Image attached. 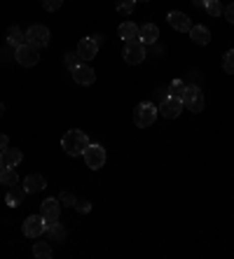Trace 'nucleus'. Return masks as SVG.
<instances>
[{
	"label": "nucleus",
	"mask_w": 234,
	"mask_h": 259,
	"mask_svg": "<svg viewBox=\"0 0 234 259\" xmlns=\"http://www.w3.org/2000/svg\"><path fill=\"white\" fill-rule=\"evenodd\" d=\"M80 66V56H78V52H66V68L68 70H75V68Z\"/></svg>",
	"instance_id": "28"
},
{
	"label": "nucleus",
	"mask_w": 234,
	"mask_h": 259,
	"mask_svg": "<svg viewBox=\"0 0 234 259\" xmlns=\"http://www.w3.org/2000/svg\"><path fill=\"white\" fill-rule=\"evenodd\" d=\"M17 182H19V173L12 166H5L3 173H0V185H3V187H14Z\"/></svg>",
	"instance_id": "22"
},
{
	"label": "nucleus",
	"mask_w": 234,
	"mask_h": 259,
	"mask_svg": "<svg viewBox=\"0 0 234 259\" xmlns=\"http://www.w3.org/2000/svg\"><path fill=\"white\" fill-rule=\"evenodd\" d=\"M75 210L82 212V215H87V212H91V203L87 199H82V201H78V203H75Z\"/></svg>",
	"instance_id": "31"
},
{
	"label": "nucleus",
	"mask_w": 234,
	"mask_h": 259,
	"mask_svg": "<svg viewBox=\"0 0 234 259\" xmlns=\"http://www.w3.org/2000/svg\"><path fill=\"white\" fill-rule=\"evenodd\" d=\"M157 37H159V28L155 24H143L138 28V40L143 45H155Z\"/></svg>",
	"instance_id": "15"
},
{
	"label": "nucleus",
	"mask_w": 234,
	"mask_h": 259,
	"mask_svg": "<svg viewBox=\"0 0 234 259\" xmlns=\"http://www.w3.org/2000/svg\"><path fill=\"white\" fill-rule=\"evenodd\" d=\"M7 147H10V138H7L5 133H0V154H3Z\"/></svg>",
	"instance_id": "32"
},
{
	"label": "nucleus",
	"mask_w": 234,
	"mask_h": 259,
	"mask_svg": "<svg viewBox=\"0 0 234 259\" xmlns=\"http://www.w3.org/2000/svg\"><path fill=\"white\" fill-rule=\"evenodd\" d=\"M136 3H148V0H136Z\"/></svg>",
	"instance_id": "39"
},
{
	"label": "nucleus",
	"mask_w": 234,
	"mask_h": 259,
	"mask_svg": "<svg viewBox=\"0 0 234 259\" xmlns=\"http://www.w3.org/2000/svg\"><path fill=\"white\" fill-rule=\"evenodd\" d=\"M73 79H75L78 84H82V87H89V84H94L96 72H94V68L91 66H87V63H80V66L73 70Z\"/></svg>",
	"instance_id": "12"
},
{
	"label": "nucleus",
	"mask_w": 234,
	"mask_h": 259,
	"mask_svg": "<svg viewBox=\"0 0 234 259\" xmlns=\"http://www.w3.org/2000/svg\"><path fill=\"white\" fill-rule=\"evenodd\" d=\"M59 203L61 205H73V208H75V203H78V199H75V196H73L71 192H63L59 196Z\"/></svg>",
	"instance_id": "29"
},
{
	"label": "nucleus",
	"mask_w": 234,
	"mask_h": 259,
	"mask_svg": "<svg viewBox=\"0 0 234 259\" xmlns=\"http://www.w3.org/2000/svg\"><path fill=\"white\" fill-rule=\"evenodd\" d=\"M82 159H84V163H87V168H91V170H98V168H103L106 166V150H103L101 145H91L89 143V147L82 152Z\"/></svg>",
	"instance_id": "5"
},
{
	"label": "nucleus",
	"mask_w": 234,
	"mask_h": 259,
	"mask_svg": "<svg viewBox=\"0 0 234 259\" xmlns=\"http://www.w3.org/2000/svg\"><path fill=\"white\" fill-rule=\"evenodd\" d=\"M59 212H61V203H59V199H47V201H42V205H40V215L45 217L47 227H49V224H54V222H59Z\"/></svg>",
	"instance_id": "10"
},
{
	"label": "nucleus",
	"mask_w": 234,
	"mask_h": 259,
	"mask_svg": "<svg viewBox=\"0 0 234 259\" xmlns=\"http://www.w3.org/2000/svg\"><path fill=\"white\" fill-rule=\"evenodd\" d=\"M180 103H183V108H187L190 112H202L204 110V94H202V89H199L197 84H187L185 87V94H183V98H180Z\"/></svg>",
	"instance_id": "4"
},
{
	"label": "nucleus",
	"mask_w": 234,
	"mask_h": 259,
	"mask_svg": "<svg viewBox=\"0 0 234 259\" xmlns=\"http://www.w3.org/2000/svg\"><path fill=\"white\" fill-rule=\"evenodd\" d=\"M157 98H159V101H162V98H166L169 96V89H164V87H159V89H157V94H155Z\"/></svg>",
	"instance_id": "34"
},
{
	"label": "nucleus",
	"mask_w": 234,
	"mask_h": 259,
	"mask_svg": "<svg viewBox=\"0 0 234 259\" xmlns=\"http://www.w3.org/2000/svg\"><path fill=\"white\" fill-rule=\"evenodd\" d=\"M33 254H36L38 259H49L54 252H52L49 243H36V245H33Z\"/></svg>",
	"instance_id": "24"
},
{
	"label": "nucleus",
	"mask_w": 234,
	"mask_h": 259,
	"mask_svg": "<svg viewBox=\"0 0 234 259\" xmlns=\"http://www.w3.org/2000/svg\"><path fill=\"white\" fill-rule=\"evenodd\" d=\"M91 37H94V42H96L98 47H101V45H103V35H91Z\"/></svg>",
	"instance_id": "35"
},
{
	"label": "nucleus",
	"mask_w": 234,
	"mask_h": 259,
	"mask_svg": "<svg viewBox=\"0 0 234 259\" xmlns=\"http://www.w3.org/2000/svg\"><path fill=\"white\" fill-rule=\"evenodd\" d=\"M204 3L206 0H192V5H197V7H204Z\"/></svg>",
	"instance_id": "36"
},
{
	"label": "nucleus",
	"mask_w": 234,
	"mask_h": 259,
	"mask_svg": "<svg viewBox=\"0 0 234 259\" xmlns=\"http://www.w3.org/2000/svg\"><path fill=\"white\" fill-rule=\"evenodd\" d=\"M61 5H63V0H42V7H45L47 12H56Z\"/></svg>",
	"instance_id": "30"
},
{
	"label": "nucleus",
	"mask_w": 234,
	"mask_h": 259,
	"mask_svg": "<svg viewBox=\"0 0 234 259\" xmlns=\"http://www.w3.org/2000/svg\"><path fill=\"white\" fill-rule=\"evenodd\" d=\"M222 70L229 72V75H234V49H229L227 54L222 56Z\"/></svg>",
	"instance_id": "27"
},
{
	"label": "nucleus",
	"mask_w": 234,
	"mask_h": 259,
	"mask_svg": "<svg viewBox=\"0 0 234 259\" xmlns=\"http://www.w3.org/2000/svg\"><path fill=\"white\" fill-rule=\"evenodd\" d=\"M225 17H227V21H229V24L234 26V3H232V5L227 7V10H225Z\"/></svg>",
	"instance_id": "33"
},
{
	"label": "nucleus",
	"mask_w": 234,
	"mask_h": 259,
	"mask_svg": "<svg viewBox=\"0 0 234 259\" xmlns=\"http://www.w3.org/2000/svg\"><path fill=\"white\" fill-rule=\"evenodd\" d=\"M61 147H63V152H66L68 157H80L89 147V136L84 131H80V128H71V131L63 133Z\"/></svg>",
	"instance_id": "1"
},
{
	"label": "nucleus",
	"mask_w": 234,
	"mask_h": 259,
	"mask_svg": "<svg viewBox=\"0 0 234 259\" xmlns=\"http://www.w3.org/2000/svg\"><path fill=\"white\" fill-rule=\"evenodd\" d=\"M190 37H192L194 45L204 47V45L211 42V30L206 28V26H192V28H190Z\"/></svg>",
	"instance_id": "16"
},
{
	"label": "nucleus",
	"mask_w": 234,
	"mask_h": 259,
	"mask_svg": "<svg viewBox=\"0 0 234 259\" xmlns=\"http://www.w3.org/2000/svg\"><path fill=\"white\" fill-rule=\"evenodd\" d=\"M49 37H52V35H49V28H47V26H42V24L30 26V28L26 30V42L36 45V47H47Z\"/></svg>",
	"instance_id": "8"
},
{
	"label": "nucleus",
	"mask_w": 234,
	"mask_h": 259,
	"mask_svg": "<svg viewBox=\"0 0 234 259\" xmlns=\"http://www.w3.org/2000/svg\"><path fill=\"white\" fill-rule=\"evenodd\" d=\"M117 35H120V40H124V42L136 40L138 37V26L133 24V21H124V24H120V28H117Z\"/></svg>",
	"instance_id": "18"
},
{
	"label": "nucleus",
	"mask_w": 234,
	"mask_h": 259,
	"mask_svg": "<svg viewBox=\"0 0 234 259\" xmlns=\"http://www.w3.org/2000/svg\"><path fill=\"white\" fill-rule=\"evenodd\" d=\"M78 56H80V61H91V59H96V54H98V45L94 42V37H82L80 40V45H78Z\"/></svg>",
	"instance_id": "11"
},
{
	"label": "nucleus",
	"mask_w": 234,
	"mask_h": 259,
	"mask_svg": "<svg viewBox=\"0 0 234 259\" xmlns=\"http://www.w3.org/2000/svg\"><path fill=\"white\" fill-rule=\"evenodd\" d=\"M5 115V105H3V103H0V117Z\"/></svg>",
	"instance_id": "37"
},
{
	"label": "nucleus",
	"mask_w": 234,
	"mask_h": 259,
	"mask_svg": "<svg viewBox=\"0 0 234 259\" xmlns=\"http://www.w3.org/2000/svg\"><path fill=\"white\" fill-rule=\"evenodd\" d=\"M166 21L171 28L180 30V33H190V28H192V24H190V19H187L185 12H169Z\"/></svg>",
	"instance_id": "13"
},
{
	"label": "nucleus",
	"mask_w": 234,
	"mask_h": 259,
	"mask_svg": "<svg viewBox=\"0 0 234 259\" xmlns=\"http://www.w3.org/2000/svg\"><path fill=\"white\" fill-rule=\"evenodd\" d=\"M26 238H40L45 231H47V222L42 215H30L24 220V227H21Z\"/></svg>",
	"instance_id": "7"
},
{
	"label": "nucleus",
	"mask_w": 234,
	"mask_h": 259,
	"mask_svg": "<svg viewBox=\"0 0 234 259\" xmlns=\"http://www.w3.org/2000/svg\"><path fill=\"white\" fill-rule=\"evenodd\" d=\"M3 168H5V163H3V159H0V173H3Z\"/></svg>",
	"instance_id": "38"
},
{
	"label": "nucleus",
	"mask_w": 234,
	"mask_h": 259,
	"mask_svg": "<svg viewBox=\"0 0 234 259\" xmlns=\"http://www.w3.org/2000/svg\"><path fill=\"white\" fill-rule=\"evenodd\" d=\"M159 115H164L166 119H176V117L183 112V103L178 101V98H171V96H166V98H162L159 101Z\"/></svg>",
	"instance_id": "9"
},
{
	"label": "nucleus",
	"mask_w": 234,
	"mask_h": 259,
	"mask_svg": "<svg viewBox=\"0 0 234 259\" xmlns=\"http://www.w3.org/2000/svg\"><path fill=\"white\" fill-rule=\"evenodd\" d=\"M24 194H26L24 189L14 185V187L7 189V194H5V203L10 205V208H17V205L21 203V201H24Z\"/></svg>",
	"instance_id": "21"
},
{
	"label": "nucleus",
	"mask_w": 234,
	"mask_h": 259,
	"mask_svg": "<svg viewBox=\"0 0 234 259\" xmlns=\"http://www.w3.org/2000/svg\"><path fill=\"white\" fill-rule=\"evenodd\" d=\"M124 61L129 66H138V63H143L145 61V45L141 40H129L124 42Z\"/></svg>",
	"instance_id": "6"
},
{
	"label": "nucleus",
	"mask_w": 234,
	"mask_h": 259,
	"mask_svg": "<svg viewBox=\"0 0 234 259\" xmlns=\"http://www.w3.org/2000/svg\"><path fill=\"white\" fill-rule=\"evenodd\" d=\"M14 61L24 68L38 66V61H40V47H36V45H30V42H24L21 47L14 49Z\"/></svg>",
	"instance_id": "3"
},
{
	"label": "nucleus",
	"mask_w": 234,
	"mask_h": 259,
	"mask_svg": "<svg viewBox=\"0 0 234 259\" xmlns=\"http://www.w3.org/2000/svg\"><path fill=\"white\" fill-rule=\"evenodd\" d=\"M24 42H26L24 30L19 28V26H10V30H7V45H12V47L17 49V47H21Z\"/></svg>",
	"instance_id": "20"
},
{
	"label": "nucleus",
	"mask_w": 234,
	"mask_h": 259,
	"mask_svg": "<svg viewBox=\"0 0 234 259\" xmlns=\"http://www.w3.org/2000/svg\"><path fill=\"white\" fill-rule=\"evenodd\" d=\"M136 7V0H115V10L120 14H131Z\"/></svg>",
	"instance_id": "25"
},
{
	"label": "nucleus",
	"mask_w": 234,
	"mask_h": 259,
	"mask_svg": "<svg viewBox=\"0 0 234 259\" xmlns=\"http://www.w3.org/2000/svg\"><path fill=\"white\" fill-rule=\"evenodd\" d=\"M157 115H159V110H157L155 103L143 101V103H138L136 110H133V121H136L138 128H148L155 124Z\"/></svg>",
	"instance_id": "2"
},
{
	"label": "nucleus",
	"mask_w": 234,
	"mask_h": 259,
	"mask_svg": "<svg viewBox=\"0 0 234 259\" xmlns=\"http://www.w3.org/2000/svg\"><path fill=\"white\" fill-rule=\"evenodd\" d=\"M45 236L49 238V243H63V241H66V229H63L59 222H54V224H49V227H47Z\"/></svg>",
	"instance_id": "19"
},
{
	"label": "nucleus",
	"mask_w": 234,
	"mask_h": 259,
	"mask_svg": "<svg viewBox=\"0 0 234 259\" xmlns=\"http://www.w3.org/2000/svg\"><path fill=\"white\" fill-rule=\"evenodd\" d=\"M0 159H3V163L5 166H12V168H17L19 163L24 161V154H21V150H14V147H7L3 154H0Z\"/></svg>",
	"instance_id": "17"
},
{
	"label": "nucleus",
	"mask_w": 234,
	"mask_h": 259,
	"mask_svg": "<svg viewBox=\"0 0 234 259\" xmlns=\"http://www.w3.org/2000/svg\"><path fill=\"white\" fill-rule=\"evenodd\" d=\"M45 187H47V180H45L40 173H30L24 178V192L26 194H38Z\"/></svg>",
	"instance_id": "14"
},
{
	"label": "nucleus",
	"mask_w": 234,
	"mask_h": 259,
	"mask_svg": "<svg viewBox=\"0 0 234 259\" xmlns=\"http://www.w3.org/2000/svg\"><path fill=\"white\" fill-rule=\"evenodd\" d=\"M185 87L187 84L183 82V79H174V82L166 87V89H169V96H171V98H178V101H180V98H183V94H185Z\"/></svg>",
	"instance_id": "23"
},
{
	"label": "nucleus",
	"mask_w": 234,
	"mask_h": 259,
	"mask_svg": "<svg viewBox=\"0 0 234 259\" xmlns=\"http://www.w3.org/2000/svg\"><path fill=\"white\" fill-rule=\"evenodd\" d=\"M204 10L211 14V17H220V14H222L220 0H206V3H204Z\"/></svg>",
	"instance_id": "26"
}]
</instances>
